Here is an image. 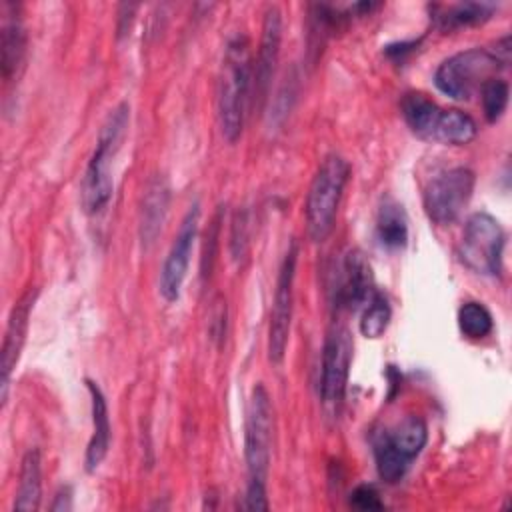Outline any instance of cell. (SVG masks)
<instances>
[{
	"label": "cell",
	"mask_w": 512,
	"mask_h": 512,
	"mask_svg": "<svg viewBox=\"0 0 512 512\" xmlns=\"http://www.w3.org/2000/svg\"><path fill=\"white\" fill-rule=\"evenodd\" d=\"M352 362V338L348 328L332 326L324 338L320 362V400L330 416L340 412Z\"/></svg>",
	"instance_id": "9c48e42d"
},
{
	"label": "cell",
	"mask_w": 512,
	"mask_h": 512,
	"mask_svg": "<svg viewBox=\"0 0 512 512\" xmlns=\"http://www.w3.org/2000/svg\"><path fill=\"white\" fill-rule=\"evenodd\" d=\"M504 242L500 222L488 212H474L464 224L458 256L476 274L500 276Z\"/></svg>",
	"instance_id": "52a82bcc"
},
{
	"label": "cell",
	"mask_w": 512,
	"mask_h": 512,
	"mask_svg": "<svg viewBox=\"0 0 512 512\" xmlns=\"http://www.w3.org/2000/svg\"><path fill=\"white\" fill-rule=\"evenodd\" d=\"M476 176L470 168L456 166L434 176L424 188V210L440 226L458 220L472 198Z\"/></svg>",
	"instance_id": "30bf717a"
},
{
	"label": "cell",
	"mask_w": 512,
	"mask_h": 512,
	"mask_svg": "<svg viewBox=\"0 0 512 512\" xmlns=\"http://www.w3.org/2000/svg\"><path fill=\"white\" fill-rule=\"evenodd\" d=\"M170 202V188L162 176L148 182L144 198H142V210H140V240L142 244H152L156 236L162 230V224L166 220Z\"/></svg>",
	"instance_id": "e0dca14e"
},
{
	"label": "cell",
	"mask_w": 512,
	"mask_h": 512,
	"mask_svg": "<svg viewBox=\"0 0 512 512\" xmlns=\"http://www.w3.org/2000/svg\"><path fill=\"white\" fill-rule=\"evenodd\" d=\"M198 222H200V204L194 202L186 216L182 218V224L174 236V242L168 250V256L160 270L158 290L166 302H176L182 292V284L188 274L192 248L198 234Z\"/></svg>",
	"instance_id": "7c38bea8"
},
{
	"label": "cell",
	"mask_w": 512,
	"mask_h": 512,
	"mask_svg": "<svg viewBox=\"0 0 512 512\" xmlns=\"http://www.w3.org/2000/svg\"><path fill=\"white\" fill-rule=\"evenodd\" d=\"M218 230H220V214L214 218L212 228H210V232L206 236V252H204V258H202V276L210 274L212 260H214V246L218 242Z\"/></svg>",
	"instance_id": "83f0119b"
},
{
	"label": "cell",
	"mask_w": 512,
	"mask_h": 512,
	"mask_svg": "<svg viewBox=\"0 0 512 512\" xmlns=\"http://www.w3.org/2000/svg\"><path fill=\"white\" fill-rule=\"evenodd\" d=\"M374 294L372 268L360 250H350L342 262L340 282L336 286V304L354 310L366 304Z\"/></svg>",
	"instance_id": "9a60e30c"
},
{
	"label": "cell",
	"mask_w": 512,
	"mask_h": 512,
	"mask_svg": "<svg viewBox=\"0 0 512 512\" xmlns=\"http://www.w3.org/2000/svg\"><path fill=\"white\" fill-rule=\"evenodd\" d=\"M376 238L388 250H396V248H404L406 246V240H408V218H406V212H404L402 204H398L392 198L382 200V204L378 208V214H376Z\"/></svg>",
	"instance_id": "d6986e66"
},
{
	"label": "cell",
	"mask_w": 512,
	"mask_h": 512,
	"mask_svg": "<svg viewBox=\"0 0 512 512\" xmlns=\"http://www.w3.org/2000/svg\"><path fill=\"white\" fill-rule=\"evenodd\" d=\"M348 176L350 166L340 154H328L320 162L310 182L304 208L306 232L310 240L324 242L330 236Z\"/></svg>",
	"instance_id": "3957f363"
},
{
	"label": "cell",
	"mask_w": 512,
	"mask_h": 512,
	"mask_svg": "<svg viewBox=\"0 0 512 512\" xmlns=\"http://www.w3.org/2000/svg\"><path fill=\"white\" fill-rule=\"evenodd\" d=\"M42 498V458L38 448H28L20 464L18 492L14 500V510L34 512Z\"/></svg>",
	"instance_id": "ac0fdd59"
},
{
	"label": "cell",
	"mask_w": 512,
	"mask_h": 512,
	"mask_svg": "<svg viewBox=\"0 0 512 512\" xmlns=\"http://www.w3.org/2000/svg\"><path fill=\"white\" fill-rule=\"evenodd\" d=\"M402 116L410 130L438 144L460 146L474 140L476 122L460 110H444L420 92H410L402 98Z\"/></svg>",
	"instance_id": "277c9868"
},
{
	"label": "cell",
	"mask_w": 512,
	"mask_h": 512,
	"mask_svg": "<svg viewBox=\"0 0 512 512\" xmlns=\"http://www.w3.org/2000/svg\"><path fill=\"white\" fill-rule=\"evenodd\" d=\"M426 440L428 428L420 416H406L392 430L380 432L374 440L378 476L388 484L400 482L412 460L426 446Z\"/></svg>",
	"instance_id": "8992f818"
},
{
	"label": "cell",
	"mask_w": 512,
	"mask_h": 512,
	"mask_svg": "<svg viewBox=\"0 0 512 512\" xmlns=\"http://www.w3.org/2000/svg\"><path fill=\"white\" fill-rule=\"evenodd\" d=\"M38 290L30 288L28 292H24L16 304L10 310L8 316V326L4 332V342H2V354H0V370H2V404H6L8 398V386H10V376L16 368V362L20 358L24 340H26V332H28V322H30V314L36 302Z\"/></svg>",
	"instance_id": "5bb4252c"
},
{
	"label": "cell",
	"mask_w": 512,
	"mask_h": 512,
	"mask_svg": "<svg viewBox=\"0 0 512 512\" xmlns=\"http://www.w3.org/2000/svg\"><path fill=\"white\" fill-rule=\"evenodd\" d=\"M296 262H298V242L292 240L276 278L274 302L270 310L268 324V358L272 364H280L284 360L288 338H290V322H292V302H294V278H296Z\"/></svg>",
	"instance_id": "8fae6325"
},
{
	"label": "cell",
	"mask_w": 512,
	"mask_h": 512,
	"mask_svg": "<svg viewBox=\"0 0 512 512\" xmlns=\"http://www.w3.org/2000/svg\"><path fill=\"white\" fill-rule=\"evenodd\" d=\"M390 316H392V312H390V304H388L386 296L380 292H374L364 308L362 318H360L362 336L380 338L388 328Z\"/></svg>",
	"instance_id": "603a6c76"
},
{
	"label": "cell",
	"mask_w": 512,
	"mask_h": 512,
	"mask_svg": "<svg viewBox=\"0 0 512 512\" xmlns=\"http://www.w3.org/2000/svg\"><path fill=\"white\" fill-rule=\"evenodd\" d=\"M504 66L506 62H502L494 50L468 48L446 58L436 68L434 84L442 94L454 100H468L488 80L496 78Z\"/></svg>",
	"instance_id": "5b68a950"
},
{
	"label": "cell",
	"mask_w": 512,
	"mask_h": 512,
	"mask_svg": "<svg viewBox=\"0 0 512 512\" xmlns=\"http://www.w3.org/2000/svg\"><path fill=\"white\" fill-rule=\"evenodd\" d=\"M492 12H494V6L486 4V2H460V4L448 6L438 16V26L444 30L474 26V24L488 20Z\"/></svg>",
	"instance_id": "44dd1931"
},
{
	"label": "cell",
	"mask_w": 512,
	"mask_h": 512,
	"mask_svg": "<svg viewBox=\"0 0 512 512\" xmlns=\"http://www.w3.org/2000/svg\"><path fill=\"white\" fill-rule=\"evenodd\" d=\"M272 402L262 384H256L250 394L244 428V460L248 478L266 482L272 450Z\"/></svg>",
	"instance_id": "ba28073f"
},
{
	"label": "cell",
	"mask_w": 512,
	"mask_h": 512,
	"mask_svg": "<svg viewBox=\"0 0 512 512\" xmlns=\"http://www.w3.org/2000/svg\"><path fill=\"white\" fill-rule=\"evenodd\" d=\"M350 506H354L356 510H382L384 502L380 500L374 486L360 484L350 494Z\"/></svg>",
	"instance_id": "484cf974"
},
{
	"label": "cell",
	"mask_w": 512,
	"mask_h": 512,
	"mask_svg": "<svg viewBox=\"0 0 512 512\" xmlns=\"http://www.w3.org/2000/svg\"><path fill=\"white\" fill-rule=\"evenodd\" d=\"M130 108L126 102L118 104L106 118L100 136L96 140V148L88 160L82 178V206L88 214H100L114 192L112 180V162L120 148L122 134L128 126Z\"/></svg>",
	"instance_id": "7a4b0ae2"
},
{
	"label": "cell",
	"mask_w": 512,
	"mask_h": 512,
	"mask_svg": "<svg viewBox=\"0 0 512 512\" xmlns=\"http://www.w3.org/2000/svg\"><path fill=\"white\" fill-rule=\"evenodd\" d=\"M86 388L90 392V404H92V436L86 448L84 462H86V470L94 472L102 464L110 448V416H108V404L100 386L92 380H86Z\"/></svg>",
	"instance_id": "2e32d148"
},
{
	"label": "cell",
	"mask_w": 512,
	"mask_h": 512,
	"mask_svg": "<svg viewBox=\"0 0 512 512\" xmlns=\"http://www.w3.org/2000/svg\"><path fill=\"white\" fill-rule=\"evenodd\" d=\"M26 56V32L18 18H8L2 24L0 38V68L4 82H10L18 76Z\"/></svg>",
	"instance_id": "ffe728a7"
},
{
	"label": "cell",
	"mask_w": 512,
	"mask_h": 512,
	"mask_svg": "<svg viewBox=\"0 0 512 512\" xmlns=\"http://www.w3.org/2000/svg\"><path fill=\"white\" fill-rule=\"evenodd\" d=\"M230 252L232 258L238 262L248 252V218L244 210H238L232 220V232H230Z\"/></svg>",
	"instance_id": "d4e9b609"
},
{
	"label": "cell",
	"mask_w": 512,
	"mask_h": 512,
	"mask_svg": "<svg viewBox=\"0 0 512 512\" xmlns=\"http://www.w3.org/2000/svg\"><path fill=\"white\" fill-rule=\"evenodd\" d=\"M246 510H268V498H266V482L248 478V488L244 496Z\"/></svg>",
	"instance_id": "4316f807"
},
{
	"label": "cell",
	"mask_w": 512,
	"mask_h": 512,
	"mask_svg": "<svg viewBox=\"0 0 512 512\" xmlns=\"http://www.w3.org/2000/svg\"><path fill=\"white\" fill-rule=\"evenodd\" d=\"M254 66L248 40L234 36L224 54L220 82H218V122L222 136L228 142H236L244 128L246 108L252 94Z\"/></svg>",
	"instance_id": "6da1fadb"
},
{
	"label": "cell",
	"mask_w": 512,
	"mask_h": 512,
	"mask_svg": "<svg viewBox=\"0 0 512 512\" xmlns=\"http://www.w3.org/2000/svg\"><path fill=\"white\" fill-rule=\"evenodd\" d=\"M458 328L466 338L482 340L492 332L494 320L484 304L470 300L458 308Z\"/></svg>",
	"instance_id": "7402d4cb"
},
{
	"label": "cell",
	"mask_w": 512,
	"mask_h": 512,
	"mask_svg": "<svg viewBox=\"0 0 512 512\" xmlns=\"http://www.w3.org/2000/svg\"><path fill=\"white\" fill-rule=\"evenodd\" d=\"M482 108L488 122H496L508 104V84L502 78H492L480 88Z\"/></svg>",
	"instance_id": "cb8c5ba5"
},
{
	"label": "cell",
	"mask_w": 512,
	"mask_h": 512,
	"mask_svg": "<svg viewBox=\"0 0 512 512\" xmlns=\"http://www.w3.org/2000/svg\"><path fill=\"white\" fill-rule=\"evenodd\" d=\"M280 42H282V12L276 4L266 6L264 20H262V36H260V48L258 58L254 64V102L260 106L270 90V82L274 76V68L280 54Z\"/></svg>",
	"instance_id": "4fadbf2b"
}]
</instances>
